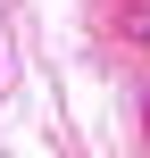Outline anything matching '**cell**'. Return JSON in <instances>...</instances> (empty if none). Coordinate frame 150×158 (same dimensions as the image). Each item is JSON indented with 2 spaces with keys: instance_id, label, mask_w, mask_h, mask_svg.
Masks as SVG:
<instances>
[{
  "instance_id": "1",
  "label": "cell",
  "mask_w": 150,
  "mask_h": 158,
  "mask_svg": "<svg viewBox=\"0 0 150 158\" xmlns=\"http://www.w3.org/2000/svg\"><path fill=\"white\" fill-rule=\"evenodd\" d=\"M142 125H150V92H142Z\"/></svg>"
}]
</instances>
